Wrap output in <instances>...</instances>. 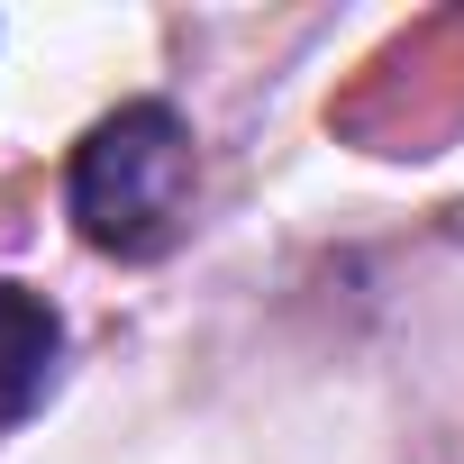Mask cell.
Instances as JSON below:
<instances>
[{
	"mask_svg": "<svg viewBox=\"0 0 464 464\" xmlns=\"http://www.w3.org/2000/svg\"><path fill=\"white\" fill-rule=\"evenodd\" d=\"M191 128L173 101H119L82 146H73V173H64V200H73V227L82 246L119 256V265H146L182 237L191 218Z\"/></svg>",
	"mask_w": 464,
	"mask_h": 464,
	"instance_id": "1",
	"label": "cell"
},
{
	"mask_svg": "<svg viewBox=\"0 0 464 464\" xmlns=\"http://www.w3.org/2000/svg\"><path fill=\"white\" fill-rule=\"evenodd\" d=\"M55 364H64V319L46 310V292L0 283V419H28L46 401Z\"/></svg>",
	"mask_w": 464,
	"mask_h": 464,
	"instance_id": "2",
	"label": "cell"
}]
</instances>
